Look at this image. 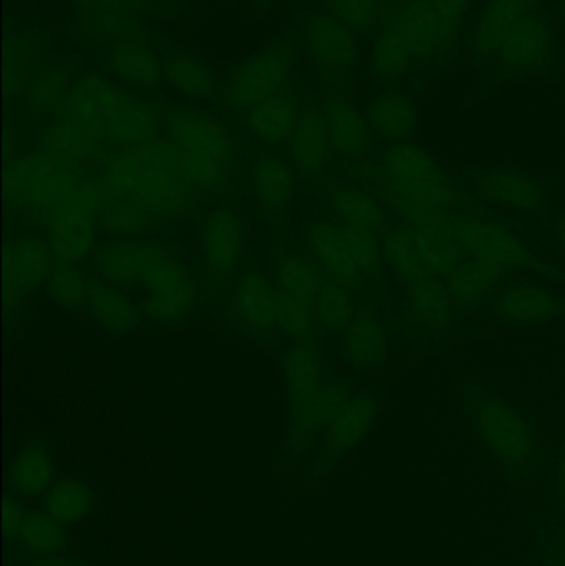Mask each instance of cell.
Here are the masks:
<instances>
[{"label":"cell","instance_id":"6da1fadb","mask_svg":"<svg viewBox=\"0 0 565 566\" xmlns=\"http://www.w3.org/2000/svg\"><path fill=\"white\" fill-rule=\"evenodd\" d=\"M463 415L471 434L510 481L530 485L543 471L537 426L516 406L481 381H461Z\"/></svg>","mask_w":565,"mask_h":566},{"label":"cell","instance_id":"7a4b0ae2","mask_svg":"<svg viewBox=\"0 0 565 566\" xmlns=\"http://www.w3.org/2000/svg\"><path fill=\"white\" fill-rule=\"evenodd\" d=\"M163 135L181 156V172L198 191H219L231 181L236 143L221 119L196 106L158 102Z\"/></svg>","mask_w":565,"mask_h":566},{"label":"cell","instance_id":"3957f363","mask_svg":"<svg viewBox=\"0 0 565 566\" xmlns=\"http://www.w3.org/2000/svg\"><path fill=\"white\" fill-rule=\"evenodd\" d=\"M453 182L461 196H468L478 205L506 209L524 221L540 222L553 229L559 216L553 181L537 172L491 165L457 171Z\"/></svg>","mask_w":565,"mask_h":566},{"label":"cell","instance_id":"277c9868","mask_svg":"<svg viewBox=\"0 0 565 566\" xmlns=\"http://www.w3.org/2000/svg\"><path fill=\"white\" fill-rule=\"evenodd\" d=\"M304 238L312 255L328 275L352 290L365 283H385L388 272L378 235L318 218L305 226Z\"/></svg>","mask_w":565,"mask_h":566},{"label":"cell","instance_id":"5b68a950","mask_svg":"<svg viewBox=\"0 0 565 566\" xmlns=\"http://www.w3.org/2000/svg\"><path fill=\"white\" fill-rule=\"evenodd\" d=\"M414 228L444 239L458 245L464 254L490 262L511 274L523 269H536L540 264L530 242L514 229L481 216L463 214L460 209Z\"/></svg>","mask_w":565,"mask_h":566},{"label":"cell","instance_id":"8992f818","mask_svg":"<svg viewBox=\"0 0 565 566\" xmlns=\"http://www.w3.org/2000/svg\"><path fill=\"white\" fill-rule=\"evenodd\" d=\"M302 50H305L304 36L297 25L292 27L278 42L264 46L231 70L224 92H221L226 103L245 115L252 106L285 88L294 82L292 75Z\"/></svg>","mask_w":565,"mask_h":566},{"label":"cell","instance_id":"52a82bcc","mask_svg":"<svg viewBox=\"0 0 565 566\" xmlns=\"http://www.w3.org/2000/svg\"><path fill=\"white\" fill-rule=\"evenodd\" d=\"M295 23L304 36L305 52L322 82L342 85L357 65V33L328 10H301Z\"/></svg>","mask_w":565,"mask_h":566},{"label":"cell","instance_id":"ba28073f","mask_svg":"<svg viewBox=\"0 0 565 566\" xmlns=\"http://www.w3.org/2000/svg\"><path fill=\"white\" fill-rule=\"evenodd\" d=\"M478 313L493 325H543L565 316V298L540 283L510 279L494 290Z\"/></svg>","mask_w":565,"mask_h":566},{"label":"cell","instance_id":"9c48e42d","mask_svg":"<svg viewBox=\"0 0 565 566\" xmlns=\"http://www.w3.org/2000/svg\"><path fill=\"white\" fill-rule=\"evenodd\" d=\"M411 336L427 339L433 345H447L460 335V323L464 316L443 281L425 277L401 286Z\"/></svg>","mask_w":565,"mask_h":566},{"label":"cell","instance_id":"30bf717a","mask_svg":"<svg viewBox=\"0 0 565 566\" xmlns=\"http://www.w3.org/2000/svg\"><path fill=\"white\" fill-rule=\"evenodd\" d=\"M321 96L335 158L354 165L374 158L380 145L372 133L367 118L352 105L342 85L322 82Z\"/></svg>","mask_w":565,"mask_h":566},{"label":"cell","instance_id":"8fae6325","mask_svg":"<svg viewBox=\"0 0 565 566\" xmlns=\"http://www.w3.org/2000/svg\"><path fill=\"white\" fill-rule=\"evenodd\" d=\"M3 537L17 554H66L70 538L40 505L27 504L9 492L3 501Z\"/></svg>","mask_w":565,"mask_h":566},{"label":"cell","instance_id":"7c38bea8","mask_svg":"<svg viewBox=\"0 0 565 566\" xmlns=\"http://www.w3.org/2000/svg\"><path fill=\"white\" fill-rule=\"evenodd\" d=\"M289 143L292 159L304 176L317 175L334 158L321 92L312 80H301L297 122Z\"/></svg>","mask_w":565,"mask_h":566},{"label":"cell","instance_id":"4fadbf2b","mask_svg":"<svg viewBox=\"0 0 565 566\" xmlns=\"http://www.w3.org/2000/svg\"><path fill=\"white\" fill-rule=\"evenodd\" d=\"M172 259L163 245L132 239L102 245L93 261L106 282L145 290Z\"/></svg>","mask_w":565,"mask_h":566},{"label":"cell","instance_id":"5bb4252c","mask_svg":"<svg viewBox=\"0 0 565 566\" xmlns=\"http://www.w3.org/2000/svg\"><path fill=\"white\" fill-rule=\"evenodd\" d=\"M163 135L161 116L156 99L145 98L135 90H123L103 126L102 146L106 151L125 153Z\"/></svg>","mask_w":565,"mask_h":566},{"label":"cell","instance_id":"9a60e30c","mask_svg":"<svg viewBox=\"0 0 565 566\" xmlns=\"http://www.w3.org/2000/svg\"><path fill=\"white\" fill-rule=\"evenodd\" d=\"M52 33L39 27L10 23L6 30L3 53V92L7 103H17L25 95L32 80L49 59Z\"/></svg>","mask_w":565,"mask_h":566},{"label":"cell","instance_id":"2e32d148","mask_svg":"<svg viewBox=\"0 0 565 566\" xmlns=\"http://www.w3.org/2000/svg\"><path fill=\"white\" fill-rule=\"evenodd\" d=\"M554 36L543 10L531 9L508 36L494 65L501 75L521 76L544 69L553 59Z\"/></svg>","mask_w":565,"mask_h":566},{"label":"cell","instance_id":"e0dca14e","mask_svg":"<svg viewBox=\"0 0 565 566\" xmlns=\"http://www.w3.org/2000/svg\"><path fill=\"white\" fill-rule=\"evenodd\" d=\"M166 45L123 42L105 46L96 53L105 75L126 88L148 95L155 93L165 78L159 50Z\"/></svg>","mask_w":565,"mask_h":566},{"label":"cell","instance_id":"ac0fdd59","mask_svg":"<svg viewBox=\"0 0 565 566\" xmlns=\"http://www.w3.org/2000/svg\"><path fill=\"white\" fill-rule=\"evenodd\" d=\"M53 254L49 242L39 235L20 234L6 248V306L13 310L40 283L49 281Z\"/></svg>","mask_w":565,"mask_h":566},{"label":"cell","instance_id":"d6986e66","mask_svg":"<svg viewBox=\"0 0 565 566\" xmlns=\"http://www.w3.org/2000/svg\"><path fill=\"white\" fill-rule=\"evenodd\" d=\"M123 90L125 86L119 85L108 75L82 76L70 90L53 118L75 123L102 145L106 116Z\"/></svg>","mask_w":565,"mask_h":566},{"label":"cell","instance_id":"ffe728a7","mask_svg":"<svg viewBox=\"0 0 565 566\" xmlns=\"http://www.w3.org/2000/svg\"><path fill=\"white\" fill-rule=\"evenodd\" d=\"M357 391L350 381H331L318 386L307 405L289 411V434L285 448L289 451H295L299 446L302 448L318 432L324 434L345 415Z\"/></svg>","mask_w":565,"mask_h":566},{"label":"cell","instance_id":"44dd1931","mask_svg":"<svg viewBox=\"0 0 565 566\" xmlns=\"http://www.w3.org/2000/svg\"><path fill=\"white\" fill-rule=\"evenodd\" d=\"M205 259L216 285H228L238 271L244 248V222L234 208L209 212L202 232Z\"/></svg>","mask_w":565,"mask_h":566},{"label":"cell","instance_id":"7402d4cb","mask_svg":"<svg viewBox=\"0 0 565 566\" xmlns=\"http://www.w3.org/2000/svg\"><path fill=\"white\" fill-rule=\"evenodd\" d=\"M82 73L83 63L76 56L50 53L20 99L23 115L33 119L53 118Z\"/></svg>","mask_w":565,"mask_h":566},{"label":"cell","instance_id":"603a6c76","mask_svg":"<svg viewBox=\"0 0 565 566\" xmlns=\"http://www.w3.org/2000/svg\"><path fill=\"white\" fill-rule=\"evenodd\" d=\"M378 412H380V399L377 395L368 389H362L355 395L345 415L324 432L321 458L314 461V465H321L317 475L325 474L328 469L335 468L360 444L362 439L374 426Z\"/></svg>","mask_w":565,"mask_h":566},{"label":"cell","instance_id":"cb8c5ba5","mask_svg":"<svg viewBox=\"0 0 565 566\" xmlns=\"http://www.w3.org/2000/svg\"><path fill=\"white\" fill-rule=\"evenodd\" d=\"M69 33L86 50L105 49L123 42H146L161 45L158 35L143 22V17L123 12H83L79 10ZM166 45V43H163Z\"/></svg>","mask_w":565,"mask_h":566},{"label":"cell","instance_id":"d4e9b609","mask_svg":"<svg viewBox=\"0 0 565 566\" xmlns=\"http://www.w3.org/2000/svg\"><path fill=\"white\" fill-rule=\"evenodd\" d=\"M236 319L259 338H271L279 326V293L275 283L259 271L242 272L232 293Z\"/></svg>","mask_w":565,"mask_h":566},{"label":"cell","instance_id":"484cf974","mask_svg":"<svg viewBox=\"0 0 565 566\" xmlns=\"http://www.w3.org/2000/svg\"><path fill=\"white\" fill-rule=\"evenodd\" d=\"M138 169L135 198L158 218H176L195 208L199 191L186 181L181 172L175 169Z\"/></svg>","mask_w":565,"mask_h":566},{"label":"cell","instance_id":"4316f807","mask_svg":"<svg viewBox=\"0 0 565 566\" xmlns=\"http://www.w3.org/2000/svg\"><path fill=\"white\" fill-rule=\"evenodd\" d=\"M327 201L338 222L381 235L391 228L394 218L380 198L365 188L348 182L332 181L327 186Z\"/></svg>","mask_w":565,"mask_h":566},{"label":"cell","instance_id":"83f0119b","mask_svg":"<svg viewBox=\"0 0 565 566\" xmlns=\"http://www.w3.org/2000/svg\"><path fill=\"white\" fill-rule=\"evenodd\" d=\"M511 272L464 254L443 277L451 296L464 315L480 312L481 305L493 295L501 283L510 281Z\"/></svg>","mask_w":565,"mask_h":566},{"label":"cell","instance_id":"f1b7e54d","mask_svg":"<svg viewBox=\"0 0 565 566\" xmlns=\"http://www.w3.org/2000/svg\"><path fill=\"white\" fill-rule=\"evenodd\" d=\"M299 86L301 82L289 83L285 88L262 99L245 113V128L252 138L265 146H279L291 142L297 122Z\"/></svg>","mask_w":565,"mask_h":566},{"label":"cell","instance_id":"f546056e","mask_svg":"<svg viewBox=\"0 0 565 566\" xmlns=\"http://www.w3.org/2000/svg\"><path fill=\"white\" fill-rule=\"evenodd\" d=\"M418 62L420 53L414 36L400 15L394 17L381 29L372 52L370 75L378 85H394L407 75Z\"/></svg>","mask_w":565,"mask_h":566},{"label":"cell","instance_id":"4dcf8cb0","mask_svg":"<svg viewBox=\"0 0 565 566\" xmlns=\"http://www.w3.org/2000/svg\"><path fill=\"white\" fill-rule=\"evenodd\" d=\"M531 9L534 3L530 0H490L478 17L471 35L477 59L484 65H494L508 36Z\"/></svg>","mask_w":565,"mask_h":566},{"label":"cell","instance_id":"1f68e13d","mask_svg":"<svg viewBox=\"0 0 565 566\" xmlns=\"http://www.w3.org/2000/svg\"><path fill=\"white\" fill-rule=\"evenodd\" d=\"M380 148L394 143L411 142L417 128V105L400 92H380L364 112Z\"/></svg>","mask_w":565,"mask_h":566},{"label":"cell","instance_id":"d6a6232c","mask_svg":"<svg viewBox=\"0 0 565 566\" xmlns=\"http://www.w3.org/2000/svg\"><path fill=\"white\" fill-rule=\"evenodd\" d=\"M55 479L49 442L40 436L25 439L10 469V492L23 501H33L42 497Z\"/></svg>","mask_w":565,"mask_h":566},{"label":"cell","instance_id":"836d02e7","mask_svg":"<svg viewBox=\"0 0 565 566\" xmlns=\"http://www.w3.org/2000/svg\"><path fill=\"white\" fill-rule=\"evenodd\" d=\"M159 59L166 82L181 95L192 99H209L221 93V85L212 70L185 46L168 43L159 50Z\"/></svg>","mask_w":565,"mask_h":566},{"label":"cell","instance_id":"e575fe53","mask_svg":"<svg viewBox=\"0 0 565 566\" xmlns=\"http://www.w3.org/2000/svg\"><path fill=\"white\" fill-rule=\"evenodd\" d=\"M388 349V332L384 319L364 310L352 319L344 333V356L355 371L364 373L384 363Z\"/></svg>","mask_w":565,"mask_h":566},{"label":"cell","instance_id":"d590c367","mask_svg":"<svg viewBox=\"0 0 565 566\" xmlns=\"http://www.w3.org/2000/svg\"><path fill=\"white\" fill-rule=\"evenodd\" d=\"M40 507L63 528H73L92 517L98 497L83 479L59 478L40 497Z\"/></svg>","mask_w":565,"mask_h":566},{"label":"cell","instance_id":"8d00e7d4","mask_svg":"<svg viewBox=\"0 0 565 566\" xmlns=\"http://www.w3.org/2000/svg\"><path fill=\"white\" fill-rule=\"evenodd\" d=\"M370 161L401 179L433 181V179L453 178V175H450L428 149L414 142L384 146Z\"/></svg>","mask_w":565,"mask_h":566},{"label":"cell","instance_id":"74e56055","mask_svg":"<svg viewBox=\"0 0 565 566\" xmlns=\"http://www.w3.org/2000/svg\"><path fill=\"white\" fill-rule=\"evenodd\" d=\"M259 205L272 216L282 214L292 199V172L279 156L261 153L251 169Z\"/></svg>","mask_w":565,"mask_h":566},{"label":"cell","instance_id":"f35d334b","mask_svg":"<svg viewBox=\"0 0 565 566\" xmlns=\"http://www.w3.org/2000/svg\"><path fill=\"white\" fill-rule=\"evenodd\" d=\"M88 310L106 332L123 335L138 325L139 308L105 279L90 277Z\"/></svg>","mask_w":565,"mask_h":566},{"label":"cell","instance_id":"ab89813d","mask_svg":"<svg viewBox=\"0 0 565 566\" xmlns=\"http://www.w3.org/2000/svg\"><path fill=\"white\" fill-rule=\"evenodd\" d=\"M282 361L289 389V411H292L307 405L321 386V359L314 346L292 343Z\"/></svg>","mask_w":565,"mask_h":566},{"label":"cell","instance_id":"60d3db41","mask_svg":"<svg viewBox=\"0 0 565 566\" xmlns=\"http://www.w3.org/2000/svg\"><path fill=\"white\" fill-rule=\"evenodd\" d=\"M95 219L79 214H66L49 231V244L53 262L76 265L92 255L96 242Z\"/></svg>","mask_w":565,"mask_h":566},{"label":"cell","instance_id":"b9f144b4","mask_svg":"<svg viewBox=\"0 0 565 566\" xmlns=\"http://www.w3.org/2000/svg\"><path fill=\"white\" fill-rule=\"evenodd\" d=\"M158 216L139 202L135 196L106 198L102 211L95 218L103 232L118 238H135L155 228Z\"/></svg>","mask_w":565,"mask_h":566},{"label":"cell","instance_id":"7bdbcfd3","mask_svg":"<svg viewBox=\"0 0 565 566\" xmlns=\"http://www.w3.org/2000/svg\"><path fill=\"white\" fill-rule=\"evenodd\" d=\"M196 298H198V286L195 279L189 275L163 289L143 292L138 308L139 313L153 322H178L195 308Z\"/></svg>","mask_w":565,"mask_h":566},{"label":"cell","instance_id":"ee69618b","mask_svg":"<svg viewBox=\"0 0 565 566\" xmlns=\"http://www.w3.org/2000/svg\"><path fill=\"white\" fill-rule=\"evenodd\" d=\"M321 282V274L315 271L314 265L292 252H282L275 261L274 283L279 292L297 300L315 315Z\"/></svg>","mask_w":565,"mask_h":566},{"label":"cell","instance_id":"f6af8a7d","mask_svg":"<svg viewBox=\"0 0 565 566\" xmlns=\"http://www.w3.org/2000/svg\"><path fill=\"white\" fill-rule=\"evenodd\" d=\"M352 289L338 279L327 275L318 290L317 316L322 328L331 336L344 335L355 318Z\"/></svg>","mask_w":565,"mask_h":566},{"label":"cell","instance_id":"bcb514c9","mask_svg":"<svg viewBox=\"0 0 565 566\" xmlns=\"http://www.w3.org/2000/svg\"><path fill=\"white\" fill-rule=\"evenodd\" d=\"M40 161L42 156L36 149L22 158L12 159L6 171V201L13 212L30 214L36 185H39Z\"/></svg>","mask_w":565,"mask_h":566},{"label":"cell","instance_id":"7dc6e473","mask_svg":"<svg viewBox=\"0 0 565 566\" xmlns=\"http://www.w3.org/2000/svg\"><path fill=\"white\" fill-rule=\"evenodd\" d=\"M46 286L53 298L66 308L73 312L88 308L90 279H86L76 265L53 262Z\"/></svg>","mask_w":565,"mask_h":566},{"label":"cell","instance_id":"c3c4849f","mask_svg":"<svg viewBox=\"0 0 565 566\" xmlns=\"http://www.w3.org/2000/svg\"><path fill=\"white\" fill-rule=\"evenodd\" d=\"M83 12H123L132 15L163 17L179 15L182 3L179 0H72Z\"/></svg>","mask_w":565,"mask_h":566},{"label":"cell","instance_id":"681fc988","mask_svg":"<svg viewBox=\"0 0 565 566\" xmlns=\"http://www.w3.org/2000/svg\"><path fill=\"white\" fill-rule=\"evenodd\" d=\"M278 289V286H275ZM279 326L292 343L312 345L317 332L314 312L297 300L279 292Z\"/></svg>","mask_w":565,"mask_h":566},{"label":"cell","instance_id":"f907efd6","mask_svg":"<svg viewBox=\"0 0 565 566\" xmlns=\"http://www.w3.org/2000/svg\"><path fill=\"white\" fill-rule=\"evenodd\" d=\"M381 0H322L325 10L355 33H367L380 19Z\"/></svg>","mask_w":565,"mask_h":566},{"label":"cell","instance_id":"816d5d0a","mask_svg":"<svg viewBox=\"0 0 565 566\" xmlns=\"http://www.w3.org/2000/svg\"><path fill=\"white\" fill-rule=\"evenodd\" d=\"M431 3H433L438 23H440L441 36H443V43L448 50L457 39L458 29H460L461 20L467 12L468 0H431Z\"/></svg>","mask_w":565,"mask_h":566},{"label":"cell","instance_id":"f5cc1de1","mask_svg":"<svg viewBox=\"0 0 565 566\" xmlns=\"http://www.w3.org/2000/svg\"><path fill=\"white\" fill-rule=\"evenodd\" d=\"M12 566H98L66 554L32 555L19 554L12 558Z\"/></svg>","mask_w":565,"mask_h":566},{"label":"cell","instance_id":"db71d44e","mask_svg":"<svg viewBox=\"0 0 565 566\" xmlns=\"http://www.w3.org/2000/svg\"><path fill=\"white\" fill-rule=\"evenodd\" d=\"M554 491L565 502V441L557 455L556 472H554Z\"/></svg>","mask_w":565,"mask_h":566},{"label":"cell","instance_id":"11a10c76","mask_svg":"<svg viewBox=\"0 0 565 566\" xmlns=\"http://www.w3.org/2000/svg\"><path fill=\"white\" fill-rule=\"evenodd\" d=\"M551 566H565V531L551 542Z\"/></svg>","mask_w":565,"mask_h":566},{"label":"cell","instance_id":"9f6ffc18","mask_svg":"<svg viewBox=\"0 0 565 566\" xmlns=\"http://www.w3.org/2000/svg\"><path fill=\"white\" fill-rule=\"evenodd\" d=\"M553 231L556 232L557 242L563 245L565 251V209L557 216L556 224H554Z\"/></svg>","mask_w":565,"mask_h":566},{"label":"cell","instance_id":"6f0895ef","mask_svg":"<svg viewBox=\"0 0 565 566\" xmlns=\"http://www.w3.org/2000/svg\"><path fill=\"white\" fill-rule=\"evenodd\" d=\"M254 2L258 7H269L274 0H254Z\"/></svg>","mask_w":565,"mask_h":566}]
</instances>
